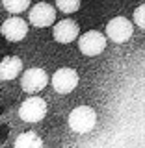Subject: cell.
Returning a JSON list of instances; mask_svg holds the SVG:
<instances>
[{"label":"cell","instance_id":"6da1fadb","mask_svg":"<svg viewBox=\"0 0 145 148\" xmlns=\"http://www.w3.org/2000/svg\"><path fill=\"white\" fill-rule=\"evenodd\" d=\"M97 124V113L89 106H78L69 113V128L74 133H89Z\"/></svg>","mask_w":145,"mask_h":148},{"label":"cell","instance_id":"7a4b0ae2","mask_svg":"<svg viewBox=\"0 0 145 148\" xmlns=\"http://www.w3.org/2000/svg\"><path fill=\"white\" fill-rule=\"evenodd\" d=\"M46 115V102L39 96H30L21 104L19 109V117L24 122H39Z\"/></svg>","mask_w":145,"mask_h":148},{"label":"cell","instance_id":"3957f363","mask_svg":"<svg viewBox=\"0 0 145 148\" xmlns=\"http://www.w3.org/2000/svg\"><path fill=\"white\" fill-rule=\"evenodd\" d=\"M78 85V72L74 69H69V67H63V69H58L52 76V87L56 92L60 95H69L71 91L76 89Z\"/></svg>","mask_w":145,"mask_h":148},{"label":"cell","instance_id":"277c9868","mask_svg":"<svg viewBox=\"0 0 145 148\" xmlns=\"http://www.w3.org/2000/svg\"><path fill=\"white\" fill-rule=\"evenodd\" d=\"M132 22L125 17H115L106 24V35L110 37V41L114 43H125L132 37Z\"/></svg>","mask_w":145,"mask_h":148},{"label":"cell","instance_id":"5b68a950","mask_svg":"<svg viewBox=\"0 0 145 148\" xmlns=\"http://www.w3.org/2000/svg\"><path fill=\"white\" fill-rule=\"evenodd\" d=\"M78 48L84 56H99L106 48V37L101 32H86L78 39Z\"/></svg>","mask_w":145,"mask_h":148},{"label":"cell","instance_id":"8992f818","mask_svg":"<svg viewBox=\"0 0 145 148\" xmlns=\"http://www.w3.org/2000/svg\"><path fill=\"white\" fill-rule=\"evenodd\" d=\"M46 83H49V76H46V72L43 69H28L21 78L22 89L26 92H32V95L43 91L46 87Z\"/></svg>","mask_w":145,"mask_h":148},{"label":"cell","instance_id":"52a82bcc","mask_svg":"<svg viewBox=\"0 0 145 148\" xmlns=\"http://www.w3.org/2000/svg\"><path fill=\"white\" fill-rule=\"evenodd\" d=\"M30 22L37 28H46L56 21V9L50 4H35L30 6V13H28Z\"/></svg>","mask_w":145,"mask_h":148},{"label":"cell","instance_id":"ba28073f","mask_svg":"<svg viewBox=\"0 0 145 148\" xmlns=\"http://www.w3.org/2000/svg\"><path fill=\"white\" fill-rule=\"evenodd\" d=\"M0 32H2V35L6 37L8 41H21V39H24L26 34H28V24L21 17H9V18L4 21Z\"/></svg>","mask_w":145,"mask_h":148},{"label":"cell","instance_id":"9c48e42d","mask_svg":"<svg viewBox=\"0 0 145 148\" xmlns=\"http://www.w3.org/2000/svg\"><path fill=\"white\" fill-rule=\"evenodd\" d=\"M54 39L58 43H71L78 37V24L73 18H63V21L54 24Z\"/></svg>","mask_w":145,"mask_h":148},{"label":"cell","instance_id":"30bf717a","mask_svg":"<svg viewBox=\"0 0 145 148\" xmlns=\"http://www.w3.org/2000/svg\"><path fill=\"white\" fill-rule=\"evenodd\" d=\"M22 71V61L17 56H8L0 61V80H15Z\"/></svg>","mask_w":145,"mask_h":148},{"label":"cell","instance_id":"8fae6325","mask_svg":"<svg viewBox=\"0 0 145 148\" xmlns=\"http://www.w3.org/2000/svg\"><path fill=\"white\" fill-rule=\"evenodd\" d=\"M15 148H43V141L37 133L26 132L15 139Z\"/></svg>","mask_w":145,"mask_h":148},{"label":"cell","instance_id":"7c38bea8","mask_svg":"<svg viewBox=\"0 0 145 148\" xmlns=\"http://www.w3.org/2000/svg\"><path fill=\"white\" fill-rule=\"evenodd\" d=\"M4 8H6V11L13 13V15H19V13L26 11V9H30V2L28 0H19V2H4Z\"/></svg>","mask_w":145,"mask_h":148},{"label":"cell","instance_id":"4fadbf2b","mask_svg":"<svg viewBox=\"0 0 145 148\" xmlns=\"http://www.w3.org/2000/svg\"><path fill=\"white\" fill-rule=\"evenodd\" d=\"M56 8L62 9L63 13H73L80 8V2H67V0L63 2V0H60V2H56Z\"/></svg>","mask_w":145,"mask_h":148},{"label":"cell","instance_id":"5bb4252c","mask_svg":"<svg viewBox=\"0 0 145 148\" xmlns=\"http://www.w3.org/2000/svg\"><path fill=\"white\" fill-rule=\"evenodd\" d=\"M143 13H145V8L143 6H139L134 9V21H136V24L139 28H145V21H143Z\"/></svg>","mask_w":145,"mask_h":148}]
</instances>
